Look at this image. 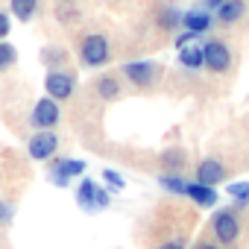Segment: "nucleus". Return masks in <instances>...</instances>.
I'll use <instances>...</instances> for the list:
<instances>
[{"mask_svg": "<svg viewBox=\"0 0 249 249\" xmlns=\"http://www.w3.org/2000/svg\"><path fill=\"white\" fill-rule=\"evenodd\" d=\"M56 15H59V21H62V24H76V21H79V12H76L73 6H59V12H56Z\"/></svg>", "mask_w": 249, "mask_h": 249, "instance_id": "nucleus-24", "label": "nucleus"}, {"mask_svg": "<svg viewBox=\"0 0 249 249\" xmlns=\"http://www.w3.org/2000/svg\"><path fill=\"white\" fill-rule=\"evenodd\" d=\"M226 194L231 196V202L237 205H249V182H231L226 188Z\"/></svg>", "mask_w": 249, "mask_h": 249, "instance_id": "nucleus-21", "label": "nucleus"}, {"mask_svg": "<svg viewBox=\"0 0 249 249\" xmlns=\"http://www.w3.org/2000/svg\"><path fill=\"white\" fill-rule=\"evenodd\" d=\"M159 185H161L167 194L185 196V185H188V179H185L182 173H161V176H159Z\"/></svg>", "mask_w": 249, "mask_h": 249, "instance_id": "nucleus-18", "label": "nucleus"}, {"mask_svg": "<svg viewBox=\"0 0 249 249\" xmlns=\"http://www.w3.org/2000/svg\"><path fill=\"white\" fill-rule=\"evenodd\" d=\"M243 15H246V0H226V3L214 12V18H217L220 24H226V27L237 24Z\"/></svg>", "mask_w": 249, "mask_h": 249, "instance_id": "nucleus-14", "label": "nucleus"}, {"mask_svg": "<svg viewBox=\"0 0 249 249\" xmlns=\"http://www.w3.org/2000/svg\"><path fill=\"white\" fill-rule=\"evenodd\" d=\"M179 65H182L185 71H199V68H205L202 47H199V44H188V47H182V50H179Z\"/></svg>", "mask_w": 249, "mask_h": 249, "instance_id": "nucleus-16", "label": "nucleus"}, {"mask_svg": "<svg viewBox=\"0 0 249 249\" xmlns=\"http://www.w3.org/2000/svg\"><path fill=\"white\" fill-rule=\"evenodd\" d=\"M44 91H47V97H53L56 103L71 100L73 91H76V73H73V71H65V68L47 71V76H44Z\"/></svg>", "mask_w": 249, "mask_h": 249, "instance_id": "nucleus-3", "label": "nucleus"}, {"mask_svg": "<svg viewBox=\"0 0 249 249\" xmlns=\"http://www.w3.org/2000/svg\"><path fill=\"white\" fill-rule=\"evenodd\" d=\"M18 62V50L9 41H0V71H9Z\"/></svg>", "mask_w": 249, "mask_h": 249, "instance_id": "nucleus-22", "label": "nucleus"}, {"mask_svg": "<svg viewBox=\"0 0 249 249\" xmlns=\"http://www.w3.org/2000/svg\"><path fill=\"white\" fill-rule=\"evenodd\" d=\"M161 164H164V173H182L185 164H188V156L179 147H170V150L161 153Z\"/></svg>", "mask_w": 249, "mask_h": 249, "instance_id": "nucleus-17", "label": "nucleus"}, {"mask_svg": "<svg viewBox=\"0 0 249 249\" xmlns=\"http://www.w3.org/2000/svg\"><path fill=\"white\" fill-rule=\"evenodd\" d=\"M194 38H196V36H194V33H188V30H185V33H179V36H176V50L188 47V44H191Z\"/></svg>", "mask_w": 249, "mask_h": 249, "instance_id": "nucleus-27", "label": "nucleus"}, {"mask_svg": "<svg viewBox=\"0 0 249 249\" xmlns=\"http://www.w3.org/2000/svg\"><path fill=\"white\" fill-rule=\"evenodd\" d=\"M38 12V0H9V15L21 24H30Z\"/></svg>", "mask_w": 249, "mask_h": 249, "instance_id": "nucleus-15", "label": "nucleus"}, {"mask_svg": "<svg viewBox=\"0 0 249 249\" xmlns=\"http://www.w3.org/2000/svg\"><path fill=\"white\" fill-rule=\"evenodd\" d=\"M159 24H161L164 30H179V27H182V12H179L176 6H164L161 15H159Z\"/></svg>", "mask_w": 249, "mask_h": 249, "instance_id": "nucleus-19", "label": "nucleus"}, {"mask_svg": "<svg viewBox=\"0 0 249 249\" xmlns=\"http://www.w3.org/2000/svg\"><path fill=\"white\" fill-rule=\"evenodd\" d=\"M223 3H226V0H202V6H205L208 12H217V9H220Z\"/></svg>", "mask_w": 249, "mask_h": 249, "instance_id": "nucleus-29", "label": "nucleus"}, {"mask_svg": "<svg viewBox=\"0 0 249 249\" xmlns=\"http://www.w3.org/2000/svg\"><path fill=\"white\" fill-rule=\"evenodd\" d=\"M211 24H214V15L208 9H188V12H182V30H188L194 36L208 33Z\"/></svg>", "mask_w": 249, "mask_h": 249, "instance_id": "nucleus-11", "label": "nucleus"}, {"mask_svg": "<svg viewBox=\"0 0 249 249\" xmlns=\"http://www.w3.org/2000/svg\"><path fill=\"white\" fill-rule=\"evenodd\" d=\"M194 249H223V246L220 243H196Z\"/></svg>", "mask_w": 249, "mask_h": 249, "instance_id": "nucleus-30", "label": "nucleus"}, {"mask_svg": "<svg viewBox=\"0 0 249 249\" xmlns=\"http://www.w3.org/2000/svg\"><path fill=\"white\" fill-rule=\"evenodd\" d=\"M111 59V44L103 33H88L79 44V62L85 68H103Z\"/></svg>", "mask_w": 249, "mask_h": 249, "instance_id": "nucleus-1", "label": "nucleus"}, {"mask_svg": "<svg viewBox=\"0 0 249 249\" xmlns=\"http://www.w3.org/2000/svg\"><path fill=\"white\" fill-rule=\"evenodd\" d=\"M12 217H15V208H12L6 199H0V226H9Z\"/></svg>", "mask_w": 249, "mask_h": 249, "instance_id": "nucleus-26", "label": "nucleus"}, {"mask_svg": "<svg viewBox=\"0 0 249 249\" xmlns=\"http://www.w3.org/2000/svg\"><path fill=\"white\" fill-rule=\"evenodd\" d=\"M202 59H205V68H208L211 73H226V71L231 68V50H229V44L220 41V38H208V41L202 44Z\"/></svg>", "mask_w": 249, "mask_h": 249, "instance_id": "nucleus-6", "label": "nucleus"}, {"mask_svg": "<svg viewBox=\"0 0 249 249\" xmlns=\"http://www.w3.org/2000/svg\"><path fill=\"white\" fill-rule=\"evenodd\" d=\"M159 73H161V68H159L156 62H150V59L126 62V65L120 68V76H123V79H129V82L138 85V88H150V85H156Z\"/></svg>", "mask_w": 249, "mask_h": 249, "instance_id": "nucleus-5", "label": "nucleus"}, {"mask_svg": "<svg viewBox=\"0 0 249 249\" xmlns=\"http://www.w3.org/2000/svg\"><path fill=\"white\" fill-rule=\"evenodd\" d=\"M76 205H79L82 211H88V214L106 211V208L111 205V191L103 188V185H97L94 179H82L79 188H76Z\"/></svg>", "mask_w": 249, "mask_h": 249, "instance_id": "nucleus-2", "label": "nucleus"}, {"mask_svg": "<svg viewBox=\"0 0 249 249\" xmlns=\"http://www.w3.org/2000/svg\"><path fill=\"white\" fill-rule=\"evenodd\" d=\"M62 3H73V0H62Z\"/></svg>", "mask_w": 249, "mask_h": 249, "instance_id": "nucleus-31", "label": "nucleus"}, {"mask_svg": "<svg viewBox=\"0 0 249 249\" xmlns=\"http://www.w3.org/2000/svg\"><path fill=\"white\" fill-rule=\"evenodd\" d=\"M159 249H185V240H179V237H173V240H164Z\"/></svg>", "mask_w": 249, "mask_h": 249, "instance_id": "nucleus-28", "label": "nucleus"}, {"mask_svg": "<svg viewBox=\"0 0 249 249\" xmlns=\"http://www.w3.org/2000/svg\"><path fill=\"white\" fill-rule=\"evenodd\" d=\"M62 111H59V103L53 97H41L36 106H33V114H30V126L38 132V129H56V123H59Z\"/></svg>", "mask_w": 249, "mask_h": 249, "instance_id": "nucleus-8", "label": "nucleus"}, {"mask_svg": "<svg viewBox=\"0 0 249 249\" xmlns=\"http://www.w3.org/2000/svg\"><path fill=\"white\" fill-rule=\"evenodd\" d=\"M223 179H226V167H223V161H217V159H202V161L196 164V170H194V182H199V185L217 188Z\"/></svg>", "mask_w": 249, "mask_h": 249, "instance_id": "nucleus-10", "label": "nucleus"}, {"mask_svg": "<svg viewBox=\"0 0 249 249\" xmlns=\"http://www.w3.org/2000/svg\"><path fill=\"white\" fill-rule=\"evenodd\" d=\"M211 229H214V237L223 243V246H231L237 237H240V217L234 208H220L211 220Z\"/></svg>", "mask_w": 249, "mask_h": 249, "instance_id": "nucleus-4", "label": "nucleus"}, {"mask_svg": "<svg viewBox=\"0 0 249 249\" xmlns=\"http://www.w3.org/2000/svg\"><path fill=\"white\" fill-rule=\"evenodd\" d=\"M185 196L191 199V202H196V205H202V208H211V205H217V191L211 188V185H199V182H188L185 185Z\"/></svg>", "mask_w": 249, "mask_h": 249, "instance_id": "nucleus-13", "label": "nucleus"}, {"mask_svg": "<svg viewBox=\"0 0 249 249\" xmlns=\"http://www.w3.org/2000/svg\"><path fill=\"white\" fill-rule=\"evenodd\" d=\"M103 179H106L108 191H123V188H126V179H123L117 170H103Z\"/></svg>", "mask_w": 249, "mask_h": 249, "instance_id": "nucleus-23", "label": "nucleus"}, {"mask_svg": "<svg viewBox=\"0 0 249 249\" xmlns=\"http://www.w3.org/2000/svg\"><path fill=\"white\" fill-rule=\"evenodd\" d=\"M41 59H44V65L50 68V71H59V65H65V50L62 47H44L41 50Z\"/></svg>", "mask_w": 249, "mask_h": 249, "instance_id": "nucleus-20", "label": "nucleus"}, {"mask_svg": "<svg viewBox=\"0 0 249 249\" xmlns=\"http://www.w3.org/2000/svg\"><path fill=\"white\" fill-rule=\"evenodd\" d=\"M94 91H97V97L106 100V103L120 100V94H123L120 76H117V73H103V76H97V79H94Z\"/></svg>", "mask_w": 249, "mask_h": 249, "instance_id": "nucleus-12", "label": "nucleus"}, {"mask_svg": "<svg viewBox=\"0 0 249 249\" xmlns=\"http://www.w3.org/2000/svg\"><path fill=\"white\" fill-rule=\"evenodd\" d=\"M82 173H85V161L82 159H59V161H53L47 167V179L53 185H59V188H68L71 179H76Z\"/></svg>", "mask_w": 249, "mask_h": 249, "instance_id": "nucleus-9", "label": "nucleus"}, {"mask_svg": "<svg viewBox=\"0 0 249 249\" xmlns=\"http://www.w3.org/2000/svg\"><path fill=\"white\" fill-rule=\"evenodd\" d=\"M9 33H12V15L0 9V41H6Z\"/></svg>", "mask_w": 249, "mask_h": 249, "instance_id": "nucleus-25", "label": "nucleus"}, {"mask_svg": "<svg viewBox=\"0 0 249 249\" xmlns=\"http://www.w3.org/2000/svg\"><path fill=\"white\" fill-rule=\"evenodd\" d=\"M27 153H30L33 161H50V159H56V153H59V138H56V132H53V129H38V132L27 141Z\"/></svg>", "mask_w": 249, "mask_h": 249, "instance_id": "nucleus-7", "label": "nucleus"}]
</instances>
